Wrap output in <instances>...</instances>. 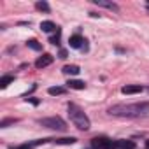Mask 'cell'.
<instances>
[{"label": "cell", "instance_id": "52a82bcc", "mask_svg": "<svg viewBox=\"0 0 149 149\" xmlns=\"http://www.w3.org/2000/svg\"><path fill=\"white\" fill-rule=\"evenodd\" d=\"M83 42H86L81 35H72L70 39H68V44H70V47H74V49H79V47H83Z\"/></svg>", "mask_w": 149, "mask_h": 149}, {"label": "cell", "instance_id": "2e32d148", "mask_svg": "<svg viewBox=\"0 0 149 149\" xmlns=\"http://www.w3.org/2000/svg\"><path fill=\"white\" fill-rule=\"evenodd\" d=\"M56 144H65V146H68V144H74L76 142V139L74 137H67V139H58V140H54Z\"/></svg>", "mask_w": 149, "mask_h": 149}, {"label": "cell", "instance_id": "7a4b0ae2", "mask_svg": "<svg viewBox=\"0 0 149 149\" xmlns=\"http://www.w3.org/2000/svg\"><path fill=\"white\" fill-rule=\"evenodd\" d=\"M68 116H70V121L76 125L79 130H90V119L88 116L84 114V111L77 105H74V104H68Z\"/></svg>", "mask_w": 149, "mask_h": 149}, {"label": "cell", "instance_id": "d6986e66", "mask_svg": "<svg viewBox=\"0 0 149 149\" xmlns=\"http://www.w3.org/2000/svg\"><path fill=\"white\" fill-rule=\"evenodd\" d=\"M16 149H32V146H28V144H23V146H19V147H16Z\"/></svg>", "mask_w": 149, "mask_h": 149}, {"label": "cell", "instance_id": "4fadbf2b", "mask_svg": "<svg viewBox=\"0 0 149 149\" xmlns=\"http://www.w3.org/2000/svg\"><path fill=\"white\" fill-rule=\"evenodd\" d=\"M95 4H97V6H102V7H107V9H114V11H118V6H116V4H112V2H104V0H95Z\"/></svg>", "mask_w": 149, "mask_h": 149}, {"label": "cell", "instance_id": "277c9868", "mask_svg": "<svg viewBox=\"0 0 149 149\" xmlns=\"http://www.w3.org/2000/svg\"><path fill=\"white\" fill-rule=\"evenodd\" d=\"M93 147H97V149H116V142H112L105 137H97V139H93Z\"/></svg>", "mask_w": 149, "mask_h": 149}, {"label": "cell", "instance_id": "6da1fadb", "mask_svg": "<svg viewBox=\"0 0 149 149\" xmlns=\"http://www.w3.org/2000/svg\"><path fill=\"white\" fill-rule=\"evenodd\" d=\"M112 116H125V118H137L146 116L149 112V104H130V105H114L109 109Z\"/></svg>", "mask_w": 149, "mask_h": 149}, {"label": "cell", "instance_id": "8fae6325", "mask_svg": "<svg viewBox=\"0 0 149 149\" xmlns=\"http://www.w3.org/2000/svg\"><path fill=\"white\" fill-rule=\"evenodd\" d=\"M63 72L68 74V76H77V74L81 72V68L77 65H67V67H63Z\"/></svg>", "mask_w": 149, "mask_h": 149}, {"label": "cell", "instance_id": "9a60e30c", "mask_svg": "<svg viewBox=\"0 0 149 149\" xmlns=\"http://www.w3.org/2000/svg\"><path fill=\"white\" fill-rule=\"evenodd\" d=\"M47 91H49V95H63V93H65V88H61V86H53V88H49Z\"/></svg>", "mask_w": 149, "mask_h": 149}, {"label": "cell", "instance_id": "ffe728a7", "mask_svg": "<svg viewBox=\"0 0 149 149\" xmlns=\"http://www.w3.org/2000/svg\"><path fill=\"white\" fill-rule=\"evenodd\" d=\"M28 100H30L33 105H39V100H37V98H28Z\"/></svg>", "mask_w": 149, "mask_h": 149}, {"label": "cell", "instance_id": "30bf717a", "mask_svg": "<svg viewBox=\"0 0 149 149\" xmlns=\"http://www.w3.org/2000/svg\"><path fill=\"white\" fill-rule=\"evenodd\" d=\"M67 84H68V88H72V90H84V88H86V84H84L83 81H77V79H70Z\"/></svg>", "mask_w": 149, "mask_h": 149}, {"label": "cell", "instance_id": "3957f363", "mask_svg": "<svg viewBox=\"0 0 149 149\" xmlns=\"http://www.w3.org/2000/svg\"><path fill=\"white\" fill-rule=\"evenodd\" d=\"M39 123H40L42 126H46V128H51V130H60V132H63V130L67 128L65 121H63L61 118H58V116H54V118H46V119H40Z\"/></svg>", "mask_w": 149, "mask_h": 149}, {"label": "cell", "instance_id": "ba28073f", "mask_svg": "<svg viewBox=\"0 0 149 149\" xmlns=\"http://www.w3.org/2000/svg\"><path fill=\"white\" fill-rule=\"evenodd\" d=\"M40 28H42V32H46V33L58 32V26H56L53 21H42V23H40Z\"/></svg>", "mask_w": 149, "mask_h": 149}, {"label": "cell", "instance_id": "7c38bea8", "mask_svg": "<svg viewBox=\"0 0 149 149\" xmlns=\"http://www.w3.org/2000/svg\"><path fill=\"white\" fill-rule=\"evenodd\" d=\"M13 81H14V76H4L2 79H0V88H2V90H4V88H7Z\"/></svg>", "mask_w": 149, "mask_h": 149}, {"label": "cell", "instance_id": "e0dca14e", "mask_svg": "<svg viewBox=\"0 0 149 149\" xmlns=\"http://www.w3.org/2000/svg\"><path fill=\"white\" fill-rule=\"evenodd\" d=\"M39 11H46V13H49V6H47V2H37V6H35Z\"/></svg>", "mask_w": 149, "mask_h": 149}, {"label": "cell", "instance_id": "7402d4cb", "mask_svg": "<svg viewBox=\"0 0 149 149\" xmlns=\"http://www.w3.org/2000/svg\"><path fill=\"white\" fill-rule=\"evenodd\" d=\"M146 149H149V140H146Z\"/></svg>", "mask_w": 149, "mask_h": 149}, {"label": "cell", "instance_id": "8992f818", "mask_svg": "<svg viewBox=\"0 0 149 149\" xmlns=\"http://www.w3.org/2000/svg\"><path fill=\"white\" fill-rule=\"evenodd\" d=\"M144 88L140 86V84H128V86H123L121 88V93H125V95H135V93H140Z\"/></svg>", "mask_w": 149, "mask_h": 149}, {"label": "cell", "instance_id": "9c48e42d", "mask_svg": "<svg viewBox=\"0 0 149 149\" xmlns=\"http://www.w3.org/2000/svg\"><path fill=\"white\" fill-rule=\"evenodd\" d=\"M135 149V142L132 140H118L116 142V149Z\"/></svg>", "mask_w": 149, "mask_h": 149}, {"label": "cell", "instance_id": "5b68a950", "mask_svg": "<svg viewBox=\"0 0 149 149\" xmlns=\"http://www.w3.org/2000/svg\"><path fill=\"white\" fill-rule=\"evenodd\" d=\"M53 63V56L49 54V53H46V54H42L37 61H35V67L37 68H44V67H47V65H51Z\"/></svg>", "mask_w": 149, "mask_h": 149}, {"label": "cell", "instance_id": "44dd1931", "mask_svg": "<svg viewBox=\"0 0 149 149\" xmlns=\"http://www.w3.org/2000/svg\"><path fill=\"white\" fill-rule=\"evenodd\" d=\"M60 58H67V51H60Z\"/></svg>", "mask_w": 149, "mask_h": 149}, {"label": "cell", "instance_id": "5bb4252c", "mask_svg": "<svg viewBox=\"0 0 149 149\" xmlns=\"http://www.w3.org/2000/svg\"><path fill=\"white\" fill-rule=\"evenodd\" d=\"M26 46H28L30 49H33V51H40V49H42V46H40V44H39V42H37L35 39L28 40V42H26Z\"/></svg>", "mask_w": 149, "mask_h": 149}, {"label": "cell", "instance_id": "ac0fdd59", "mask_svg": "<svg viewBox=\"0 0 149 149\" xmlns=\"http://www.w3.org/2000/svg\"><path fill=\"white\" fill-rule=\"evenodd\" d=\"M58 40H60V28H58L56 35H54V37H51V40H49V42H51V44H58Z\"/></svg>", "mask_w": 149, "mask_h": 149}]
</instances>
